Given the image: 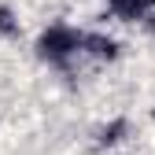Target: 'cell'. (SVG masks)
I'll list each match as a JSON object with an SVG mask.
<instances>
[{
	"label": "cell",
	"instance_id": "6da1fadb",
	"mask_svg": "<svg viewBox=\"0 0 155 155\" xmlns=\"http://www.w3.org/2000/svg\"><path fill=\"white\" fill-rule=\"evenodd\" d=\"M81 45H85L81 30H74L67 22H55V26H48L37 37V55H41L45 63H52V67H63V63H70L74 55L81 52Z\"/></svg>",
	"mask_w": 155,
	"mask_h": 155
},
{
	"label": "cell",
	"instance_id": "7a4b0ae2",
	"mask_svg": "<svg viewBox=\"0 0 155 155\" xmlns=\"http://www.w3.org/2000/svg\"><path fill=\"white\" fill-rule=\"evenodd\" d=\"M81 52L96 55V59H114V55H118V45H114L111 37H104V33H85V45H81Z\"/></svg>",
	"mask_w": 155,
	"mask_h": 155
},
{
	"label": "cell",
	"instance_id": "3957f363",
	"mask_svg": "<svg viewBox=\"0 0 155 155\" xmlns=\"http://www.w3.org/2000/svg\"><path fill=\"white\" fill-rule=\"evenodd\" d=\"M107 4H111V11L118 15V18L133 22V18H140L148 8H155V0H107Z\"/></svg>",
	"mask_w": 155,
	"mask_h": 155
},
{
	"label": "cell",
	"instance_id": "277c9868",
	"mask_svg": "<svg viewBox=\"0 0 155 155\" xmlns=\"http://www.w3.org/2000/svg\"><path fill=\"white\" fill-rule=\"evenodd\" d=\"M15 30H18V22L11 18V11H8V8H0V37H11Z\"/></svg>",
	"mask_w": 155,
	"mask_h": 155
},
{
	"label": "cell",
	"instance_id": "5b68a950",
	"mask_svg": "<svg viewBox=\"0 0 155 155\" xmlns=\"http://www.w3.org/2000/svg\"><path fill=\"white\" fill-rule=\"evenodd\" d=\"M151 26H155V18H151Z\"/></svg>",
	"mask_w": 155,
	"mask_h": 155
}]
</instances>
